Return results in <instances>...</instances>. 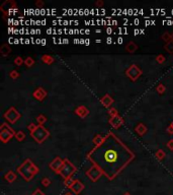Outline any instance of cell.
<instances>
[{"instance_id":"836d02e7","label":"cell","mask_w":173,"mask_h":195,"mask_svg":"<svg viewBox=\"0 0 173 195\" xmlns=\"http://www.w3.org/2000/svg\"><path fill=\"white\" fill-rule=\"evenodd\" d=\"M107 113H109V114L110 117H113V116H117V115H118V110L115 109V108H109V111H107Z\"/></svg>"},{"instance_id":"2e32d148","label":"cell","mask_w":173,"mask_h":195,"mask_svg":"<svg viewBox=\"0 0 173 195\" xmlns=\"http://www.w3.org/2000/svg\"><path fill=\"white\" fill-rule=\"evenodd\" d=\"M135 131H136V133L138 135H140V136H144V135L147 133V131H148V128H147V126L144 123H139L138 125L135 127Z\"/></svg>"},{"instance_id":"f35d334b","label":"cell","mask_w":173,"mask_h":195,"mask_svg":"<svg viewBox=\"0 0 173 195\" xmlns=\"http://www.w3.org/2000/svg\"><path fill=\"white\" fill-rule=\"evenodd\" d=\"M36 6H38V7L42 8V6H44V2L41 1V0H38V1L36 2Z\"/></svg>"},{"instance_id":"7bdbcfd3","label":"cell","mask_w":173,"mask_h":195,"mask_svg":"<svg viewBox=\"0 0 173 195\" xmlns=\"http://www.w3.org/2000/svg\"><path fill=\"white\" fill-rule=\"evenodd\" d=\"M171 40H172V41H173V33H172V34H171Z\"/></svg>"},{"instance_id":"7c38bea8","label":"cell","mask_w":173,"mask_h":195,"mask_svg":"<svg viewBox=\"0 0 173 195\" xmlns=\"http://www.w3.org/2000/svg\"><path fill=\"white\" fill-rule=\"evenodd\" d=\"M84 188H85V186H84L83 183H82L80 180H78V179H75L74 183H73V185L71 186L70 190L72 191L74 194L78 195V194H80L81 192L84 190Z\"/></svg>"},{"instance_id":"e575fe53","label":"cell","mask_w":173,"mask_h":195,"mask_svg":"<svg viewBox=\"0 0 173 195\" xmlns=\"http://www.w3.org/2000/svg\"><path fill=\"white\" fill-rule=\"evenodd\" d=\"M36 127H38V125H36V124L30 123V124H28V125H27V130L30 131V133H32V132H33L36 129Z\"/></svg>"},{"instance_id":"ffe728a7","label":"cell","mask_w":173,"mask_h":195,"mask_svg":"<svg viewBox=\"0 0 173 195\" xmlns=\"http://www.w3.org/2000/svg\"><path fill=\"white\" fill-rule=\"evenodd\" d=\"M104 139H105V136H103V135H101V134H96L95 136L93 137L92 141H93V143H94L95 146H99L103 143Z\"/></svg>"},{"instance_id":"7402d4cb","label":"cell","mask_w":173,"mask_h":195,"mask_svg":"<svg viewBox=\"0 0 173 195\" xmlns=\"http://www.w3.org/2000/svg\"><path fill=\"white\" fill-rule=\"evenodd\" d=\"M165 151H163V149H157L155 152V157H156V159H157L158 161H162L165 159Z\"/></svg>"},{"instance_id":"83f0119b","label":"cell","mask_w":173,"mask_h":195,"mask_svg":"<svg viewBox=\"0 0 173 195\" xmlns=\"http://www.w3.org/2000/svg\"><path fill=\"white\" fill-rule=\"evenodd\" d=\"M74 181H75V179H73L72 177H71V178H68V179L64 180V185L66 186V187H67L68 189H70L71 186H72L73 183H74Z\"/></svg>"},{"instance_id":"4dcf8cb0","label":"cell","mask_w":173,"mask_h":195,"mask_svg":"<svg viewBox=\"0 0 173 195\" xmlns=\"http://www.w3.org/2000/svg\"><path fill=\"white\" fill-rule=\"evenodd\" d=\"M42 185L44 186V187H49V186L51 185V180L49 179V178H47V177H45V178H42Z\"/></svg>"},{"instance_id":"74e56055","label":"cell","mask_w":173,"mask_h":195,"mask_svg":"<svg viewBox=\"0 0 173 195\" xmlns=\"http://www.w3.org/2000/svg\"><path fill=\"white\" fill-rule=\"evenodd\" d=\"M167 132H168L169 134H173V121L171 122V124L167 127Z\"/></svg>"},{"instance_id":"e0dca14e","label":"cell","mask_w":173,"mask_h":195,"mask_svg":"<svg viewBox=\"0 0 173 195\" xmlns=\"http://www.w3.org/2000/svg\"><path fill=\"white\" fill-rule=\"evenodd\" d=\"M4 179L6 180L8 183H13L14 181L17 179V177H16V174L14 173L13 171H8L7 173L4 175Z\"/></svg>"},{"instance_id":"7a4b0ae2","label":"cell","mask_w":173,"mask_h":195,"mask_svg":"<svg viewBox=\"0 0 173 195\" xmlns=\"http://www.w3.org/2000/svg\"><path fill=\"white\" fill-rule=\"evenodd\" d=\"M17 173L24 178V181L30 182L32 181L36 174L39 173V168L35 165V163L33 162L30 159L24 160V163H21L20 165L17 167L16 169Z\"/></svg>"},{"instance_id":"5b68a950","label":"cell","mask_w":173,"mask_h":195,"mask_svg":"<svg viewBox=\"0 0 173 195\" xmlns=\"http://www.w3.org/2000/svg\"><path fill=\"white\" fill-rule=\"evenodd\" d=\"M76 171H77V168H76L68 159H64V165L62 167L61 171L59 172V175H60L64 180H66L68 178L72 177L73 175L76 173Z\"/></svg>"},{"instance_id":"ac0fdd59","label":"cell","mask_w":173,"mask_h":195,"mask_svg":"<svg viewBox=\"0 0 173 195\" xmlns=\"http://www.w3.org/2000/svg\"><path fill=\"white\" fill-rule=\"evenodd\" d=\"M11 53V48L8 44H3L0 48V54H1L3 57H6L8 56V54Z\"/></svg>"},{"instance_id":"8fae6325","label":"cell","mask_w":173,"mask_h":195,"mask_svg":"<svg viewBox=\"0 0 173 195\" xmlns=\"http://www.w3.org/2000/svg\"><path fill=\"white\" fill-rule=\"evenodd\" d=\"M109 123L110 124V126L113 127L115 129H118L124 124V118L121 117L120 115L113 116V117H109Z\"/></svg>"},{"instance_id":"52a82bcc","label":"cell","mask_w":173,"mask_h":195,"mask_svg":"<svg viewBox=\"0 0 173 195\" xmlns=\"http://www.w3.org/2000/svg\"><path fill=\"white\" fill-rule=\"evenodd\" d=\"M3 117L8 123L14 124L16 121L19 120V118L21 117V114L14 108V107H10V108L3 114Z\"/></svg>"},{"instance_id":"8992f818","label":"cell","mask_w":173,"mask_h":195,"mask_svg":"<svg viewBox=\"0 0 173 195\" xmlns=\"http://www.w3.org/2000/svg\"><path fill=\"white\" fill-rule=\"evenodd\" d=\"M85 175L89 178L90 181H92V182H97V181L100 179V177L104 174H103V171L101 170L98 166L92 165L88 170L85 172Z\"/></svg>"},{"instance_id":"ab89813d","label":"cell","mask_w":173,"mask_h":195,"mask_svg":"<svg viewBox=\"0 0 173 195\" xmlns=\"http://www.w3.org/2000/svg\"><path fill=\"white\" fill-rule=\"evenodd\" d=\"M95 5H96V6H102L103 1H102V0H98V1L95 2Z\"/></svg>"},{"instance_id":"484cf974","label":"cell","mask_w":173,"mask_h":195,"mask_svg":"<svg viewBox=\"0 0 173 195\" xmlns=\"http://www.w3.org/2000/svg\"><path fill=\"white\" fill-rule=\"evenodd\" d=\"M165 90H166V86H164L163 83H159L157 86H156V92H157L159 95H163L164 93H165Z\"/></svg>"},{"instance_id":"d6a6232c","label":"cell","mask_w":173,"mask_h":195,"mask_svg":"<svg viewBox=\"0 0 173 195\" xmlns=\"http://www.w3.org/2000/svg\"><path fill=\"white\" fill-rule=\"evenodd\" d=\"M9 76H10V78H12V80H17L19 77V72L16 71V70H11L9 72Z\"/></svg>"},{"instance_id":"d590c367","label":"cell","mask_w":173,"mask_h":195,"mask_svg":"<svg viewBox=\"0 0 173 195\" xmlns=\"http://www.w3.org/2000/svg\"><path fill=\"white\" fill-rule=\"evenodd\" d=\"M166 146H167V148H168L169 151H173V139H170L168 142H167Z\"/></svg>"},{"instance_id":"60d3db41","label":"cell","mask_w":173,"mask_h":195,"mask_svg":"<svg viewBox=\"0 0 173 195\" xmlns=\"http://www.w3.org/2000/svg\"><path fill=\"white\" fill-rule=\"evenodd\" d=\"M74 193H73V192H66V193H65L64 195H73Z\"/></svg>"},{"instance_id":"277c9868","label":"cell","mask_w":173,"mask_h":195,"mask_svg":"<svg viewBox=\"0 0 173 195\" xmlns=\"http://www.w3.org/2000/svg\"><path fill=\"white\" fill-rule=\"evenodd\" d=\"M16 132L14 131L12 127L8 125V123L3 122L0 126V140L3 143H7L11 138L15 136Z\"/></svg>"},{"instance_id":"d6986e66","label":"cell","mask_w":173,"mask_h":195,"mask_svg":"<svg viewBox=\"0 0 173 195\" xmlns=\"http://www.w3.org/2000/svg\"><path fill=\"white\" fill-rule=\"evenodd\" d=\"M138 49V46H137V44L135 43V42H129V43L127 44V46H126V51L127 53H131V54H133V53H135L136 51H137Z\"/></svg>"},{"instance_id":"f1b7e54d","label":"cell","mask_w":173,"mask_h":195,"mask_svg":"<svg viewBox=\"0 0 173 195\" xmlns=\"http://www.w3.org/2000/svg\"><path fill=\"white\" fill-rule=\"evenodd\" d=\"M161 39H162L163 41H165L166 43H168V42L171 41V34L168 32H165L162 36H161Z\"/></svg>"},{"instance_id":"f546056e","label":"cell","mask_w":173,"mask_h":195,"mask_svg":"<svg viewBox=\"0 0 173 195\" xmlns=\"http://www.w3.org/2000/svg\"><path fill=\"white\" fill-rule=\"evenodd\" d=\"M165 61H166L165 56L162 55V54L157 55V57H156V62H157V63H159V64H163Z\"/></svg>"},{"instance_id":"6da1fadb","label":"cell","mask_w":173,"mask_h":195,"mask_svg":"<svg viewBox=\"0 0 173 195\" xmlns=\"http://www.w3.org/2000/svg\"><path fill=\"white\" fill-rule=\"evenodd\" d=\"M92 165L98 166L109 180L115 179L135 159V154L112 131L105 135L103 143L94 146L87 155Z\"/></svg>"},{"instance_id":"9c48e42d","label":"cell","mask_w":173,"mask_h":195,"mask_svg":"<svg viewBox=\"0 0 173 195\" xmlns=\"http://www.w3.org/2000/svg\"><path fill=\"white\" fill-rule=\"evenodd\" d=\"M64 165V160L63 159H61L60 157H57L55 158L52 162L50 163V169L52 170L54 173H56V174H59V172L61 171V169H62V167H63Z\"/></svg>"},{"instance_id":"ba28073f","label":"cell","mask_w":173,"mask_h":195,"mask_svg":"<svg viewBox=\"0 0 173 195\" xmlns=\"http://www.w3.org/2000/svg\"><path fill=\"white\" fill-rule=\"evenodd\" d=\"M142 73H143L142 69L138 66V65H136V64H132L131 66H130L129 68L126 70V75L132 81L138 80V78H140V76L142 75Z\"/></svg>"},{"instance_id":"4316f807","label":"cell","mask_w":173,"mask_h":195,"mask_svg":"<svg viewBox=\"0 0 173 195\" xmlns=\"http://www.w3.org/2000/svg\"><path fill=\"white\" fill-rule=\"evenodd\" d=\"M24 64L27 65V67H33L35 65V60L32 57H27L24 59Z\"/></svg>"},{"instance_id":"8d00e7d4","label":"cell","mask_w":173,"mask_h":195,"mask_svg":"<svg viewBox=\"0 0 173 195\" xmlns=\"http://www.w3.org/2000/svg\"><path fill=\"white\" fill-rule=\"evenodd\" d=\"M32 195H46V194H45V192H42L41 189L38 188V189H36L35 192H33Z\"/></svg>"},{"instance_id":"9a60e30c","label":"cell","mask_w":173,"mask_h":195,"mask_svg":"<svg viewBox=\"0 0 173 195\" xmlns=\"http://www.w3.org/2000/svg\"><path fill=\"white\" fill-rule=\"evenodd\" d=\"M113 102H115V100H113V98L109 94H105L100 99L101 105L103 107H105V108H109V107L113 104Z\"/></svg>"},{"instance_id":"cb8c5ba5","label":"cell","mask_w":173,"mask_h":195,"mask_svg":"<svg viewBox=\"0 0 173 195\" xmlns=\"http://www.w3.org/2000/svg\"><path fill=\"white\" fill-rule=\"evenodd\" d=\"M16 138V140L19 141V142H21V141H24L25 139V133L22 130H19V131L16 132V134H15V136H14Z\"/></svg>"},{"instance_id":"d4e9b609","label":"cell","mask_w":173,"mask_h":195,"mask_svg":"<svg viewBox=\"0 0 173 195\" xmlns=\"http://www.w3.org/2000/svg\"><path fill=\"white\" fill-rule=\"evenodd\" d=\"M36 122H38V125H44L47 122V117L44 114H39L36 117Z\"/></svg>"},{"instance_id":"4fadbf2b","label":"cell","mask_w":173,"mask_h":195,"mask_svg":"<svg viewBox=\"0 0 173 195\" xmlns=\"http://www.w3.org/2000/svg\"><path fill=\"white\" fill-rule=\"evenodd\" d=\"M47 95H48V93L44 87H38V89H36L35 92L33 93V98H35L36 101H39V102L44 101L45 98L47 97Z\"/></svg>"},{"instance_id":"b9f144b4","label":"cell","mask_w":173,"mask_h":195,"mask_svg":"<svg viewBox=\"0 0 173 195\" xmlns=\"http://www.w3.org/2000/svg\"><path fill=\"white\" fill-rule=\"evenodd\" d=\"M123 195H132V194L130 193V192H124V193Z\"/></svg>"},{"instance_id":"30bf717a","label":"cell","mask_w":173,"mask_h":195,"mask_svg":"<svg viewBox=\"0 0 173 195\" xmlns=\"http://www.w3.org/2000/svg\"><path fill=\"white\" fill-rule=\"evenodd\" d=\"M0 9H1V11L3 13L7 15L8 11H9L10 9H14V10L17 11V5H16V3L13 1V0H6V1L1 5Z\"/></svg>"},{"instance_id":"603a6c76","label":"cell","mask_w":173,"mask_h":195,"mask_svg":"<svg viewBox=\"0 0 173 195\" xmlns=\"http://www.w3.org/2000/svg\"><path fill=\"white\" fill-rule=\"evenodd\" d=\"M164 50H165L167 53H169V54H173V41L172 40L164 45Z\"/></svg>"},{"instance_id":"5bb4252c","label":"cell","mask_w":173,"mask_h":195,"mask_svg":"<svg viewBox=\"0 0 173 195\" xmlns=\"http://www.w3.org/2000/svg\"><path fill=\"white\" fill-rule=\"evenodd\" d=\"M74 113L78 116V117L84 119V118H86L87 116L89 115V110L85 106H78L77 108L74 110Z\"/></svg>"},{"instance_id":"44dd1931","label":"cell","mask_w":173,"mask_h":195,"mask_svg":"<svg viewBox=\"0 0 173 195\" xmlns=\"http://www.w3.org/2000/svg\"><path fill=\"white\" fill-rule=\"evenodd\" d=\"M41 59H42V61L44 62L45 64H47V65H51V64H53V63H54V61H55V59H54L53 56H51V55H47V54L42 55Z\"/></svg>"},{"instance_id":"3957f363","label":"cell","mask_w":173,"mask_h":195,"mask_svg":"<svg viewBox=\"0 0 173 195\" xmlns=\"http://www.w3.org/2000/svg\"><path fill=\"white\" fill-rule=\"evenodd\" d=\"M50 135H51L50 131L44 125H38V127H36V129L35 131L30 133V136H32L38 143L45 142V141L50 137Z\"/></svg>"},{"instance_id":"1f68e13d","label":"cell","mask_w":173,"mask_h":195,"mask_svg":"<svg viewBox=\"0 0 173 195\" xmlns=\"http://www.w3.org/2000/svg\"><path fill=\"white\" fill-rule=\"evenodd\" d=\"M13 62H14V64L17 65V66H21V65L24 63V60L20 57V56H17V57H15Z\"/></svg>"}]
</instances>
